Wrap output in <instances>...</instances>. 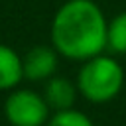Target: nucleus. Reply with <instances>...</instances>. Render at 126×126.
<instances>
[{
    "instance_id": "1",
    "label": "nucleus",
    "mask_w": 126,
    "mask_h": 126,
    "mask_svg": "<svg viewBox=\"0 0 126 126\" xmlns=\"http://www.w3.org/2000/svg\"><path fill=\"white\" fill-rule=\"evenodd\" d=\"M106 32L104 14L93 0H69L53 18L51 41L61 55L87 61L102 51Z\"/></svg>"
},
{
    "instance_id": "2",
    "label": "nucleus",
    "mask_w": 126,
    "mask_h": 126,
    "mask_svg": "<svg viewBox=\"0 0 126 126\" xmlns=\"http://www.w3.org/2000/svg\"><path fill=\"white\" fill-rule=\"evenodd\" d=\"M122 83H124L122 67L112 57H104V55H94L87 59V63L81 67L77 77L79 93L91 102L112 100L120 93Z\"/></svg>"
},
{
    "instance_id": "3",
    "label": "nucleus",
    "mask_w": 126,
    "mask_h": 126,
    "mask_svg": "<svg viewBox=\"0 0 126 126\" xmlns=\"http://www.w3.org/2000/svg\"><path fill=\"white\" fill-rule=\"evenodd\" d=\"M4 114L12 126H43L49 116V104L35 91L20 89L8 94Z\"/></svg>"
},
{
    "instance_id": "4",
    "label": "nucleus",
    "mask_w": 126,
    "mask_h": 126,
    "mask_svg": "<svg viewBox=\"0 0 126 126\" xmlns=\"http://www.w3.org/2000/svg\"><path fill=\"white\" fill-rule=\"evenodd\" d=\"M22 65H24V77L26 79H30V81H43V79H49L55 73V69H57V55L47 45H35V47H32L24 55Z\"/></svg>"
},
{
    "instance_id": "5",
    "label": "nucleus",
    "mask_w": 126,
    "mask_h": 126,
    "mask_svg": "<svg viewBox=\"0 0 126 126\" xmlns=\"http://www.w3.org/2000/svg\"><path fill=\"white\" fill-rule=\"evenodd\" d=\"M75 87L71 81H67L65 77H49L47 85H45V102L49 104V108L55 110H67L73 106L75 102Z\"/></svg>"
},
{
    "instance_id": "6",
    "label": "nucleus",
    "mask_w": 126,
    "mask_h": 126,
    "mask_svg": "<svg viewBox=\"0 0 126 126\" xmlns=\"http://www.w3.org/2000/svg\"><path fill=\"white\" fill-rule=\"evenodd\" d=\"M24 77V65H22V59L20 55L0 43V91H8L12 87H16Z\"/></svg>"
},
{
    "instance_id": "7",
    "label": "nucleus",
    "mask_w": 126,
    "mask_h": 126,
    "mask_svg": "<svg viewBox=\"0 0 126 126\" xmlns=\"http://www.w3.org/2000/svg\"><path fill=\"white\" fill-rule=\"evenodd\" d=\"M106 45L114 53H126V12L118 14L106 32Z\"/></svg>"
},
{
    "instance_id": "8",
    "label": "nucleus",
    "mask_w": 126,
    "mask_h": 126,
    "mask_svg": "<svg viewBox=\"0 0 126 126\" xmlns=\"http://www.w3.org/2000/svg\"><path fill=\"white\" fill-rule=\"evenodd\" d=\"M47 126H94L89 116H85L79 110H57L55 116L47 122Z\"/></svg>"
}]
</instances>
